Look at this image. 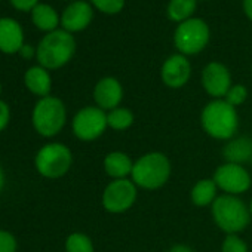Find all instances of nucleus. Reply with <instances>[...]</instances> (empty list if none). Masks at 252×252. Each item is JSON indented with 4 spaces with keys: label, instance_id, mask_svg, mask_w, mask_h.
Instances as JSON below:
<instances>
[{
    "label": "nucleus",
    "instance_id": "f257e3e1",
    "mask_svg": "<svg viewBox=\"0 0 252 252\" xmlns=\"http://www.w3.org/2000/svg\"><path fill=\"white\" fill-rule=\"evenodd\" d=\"M76 52V39L71 33L58 29L55 32L46 33L37 48L36 58L39 65L46 70H58L64 67L74 57Z\"/></svg>",
    "mask_w": 252,
    "mask_h": 252
},
{
    "label": "nucleus",
    "instance_id": "f03ea898",
    "mask_svg": "<svg viewBox=\"0 0 252 252\" xmlns=\"http://www.w3.org/2000/svg\"><path fill=\"white\" fill-rule=\"evenodd\" d=\"M202 126L208 135L215 140H231L239 128L236 107L225 99L211 101L202 111Z\"/></svg>",
    "mask_w": 252,
    "mask_h": 252
},
{
    "label": "nucleus",
    "instance_id": "7ed1b4c3",
    "mask_svg": "<svg viewBox=\"0 0 252 252\" xmlns=\"http://www.w3.org/2000/svg\"><path fill=\"white\" fill-rule=\"evenodd\" d=\"M132 181L146 190H156L165 186L171 177V162L160 152H152L134 162Z\"/></svg>",
    "mask_w": 252,
    "mask_h": 252
},
{
    "label": "nucleus",
    "instance_id": "20e7f679",
    "mask_svg": "<svg viewBox=\"0 0 252 252\" xmlns=\"http://www.w3.org/2000/svg\"><path fill=\"white\" fill-rule=\"evenodd\" d=\"M211 206L214 221L227 234H237L243 231L251 221L249 206H246L237 196H218Z\"/></svg>",
    "mask_w": 252,
    "mask_h": 252
},
{
    "label": "nucleus",
    "instance_id": "39448f33",
    "mask_svg": "<svg viewBox=\"0 0 252 252\" xmlns=\"http://www.w3.org/2000/svg\"><path fill=\"white\" fill-rule=\"evenodd\" d=\"M32 122L39 135L45 138L58 135L67 122V110L64 102L52 95L40 98L33 108Z\"/></svg>",
    "mask_w": 252,
    "mask_h": 252
},
{
    "label": "nucleus",
    "instance_id": "423d86ee",
    "mask_svg": "<svg viewBox=\"0 0 252 252\" xmlns=\"http://www.w3.org/2000/svg\"><path fill=\"white\" fill-rule=\"evenodd\" d=\"M211 30L202 18H190L177 26L174 33V45L178 54L186 57L200 54L209 43Z\"/></svg>",
    "mask_w": 252,
    "mask_h": 252
},
{
    "label": "nucleus",
    "instance_id": "0eeeda50",
    "mask_svg": "<svg viewBox=\"0 0 252 252\" xmlns=\"http://www.w3.org/2000/svg\"><path fill=\"white\" fill-rule=\"evenodd\" d=\"M73 163V155L70 149L61 143H49L43 146L34 159L37 172L49 180L64 177Z\"/></svg>",
    "mask_w": 252,
    "mask_h": 252
},
{
    "label": "nucleus",
    "instance_id": "6e6552de",
    "mask_svg": "<svg viewBox=\"0 0 252 252\" xmlns=\"http://www.w3.org/2000/svg\"><path fill=\"white\" fill-rule=\"evenodd\" d=\"M107 126V113L96 105L80 108L71 123L74 135L82 141H94L99 138Z\"/></svg>",
    "mask_w": 252,
    "mask_h": 252
},
{
    "label": "nucleus",
    "instance_id": "1a4fd4ad",
    "mask_svg": "<svg viewBox=\"0 0 252 252\" xmlns=\"http://www.w3.org/2000/svg\"><path fill=\"white\" fill-rule=\"evenodd\" d=\"M137 200V186L132 180H113L102 191V206L111 214L128 211Z\"/></svg>",
    "mask_w": 252,
    "mask_h": 252
},
{
    "label": "nucleus",
    "instance_id": "9d476101",
    "mask_svg": "<svg viewBox=\"0 0 252 252\" xmlns=\"http://www.w3.org/2000/svg\"><path fill=\"white\" fill-rule=\"evenodd\" d=\"M220 190H222L225 194L237 196L249 190L251 187V175L242 165L228 163L225 162L221 165L212 178Z\"/></svg>",
    "mask_w": 252,
    "mask_h": 252
},
{
    "label": "nucleus",
    "instance_id": "9b49d317",
    "mask_svg": "<svg viewBox=\"0 0 252 252\" xmlns=\"http://www.w3.org/2000/svg\"><path fill=\"white\" fill-rule=\"evenodd\" d=\"M202 86L208 95L222 99L231 88V74L222 63L212 61L202 70Z\"/></svg>",
    "mask_w": 252,
    "mask_h": 252
},
{
    "label": "nucleus",
    "instance_id": "f8f14e48",
    "mask_svg": "<svg viewBox=\"0 0 252 252\" xmlns=\"http://www.w3.org/2000/svg\"><path fill=\"white\" fill-rule=\"evenodd\" d=\"M94 20V8L86 0H74L67 5L61 14V27L63 30L74 34L80 33L89 27Z\"/></svg>",
    "mask_w": 252,
    "mask_h": 252
},
{
    "label": "nucleus",
    "instance_id": "ddd939ff",
    "mask_svg": "<svg viewBox=\"0 0 252 252\" xmlns=\"http://www.w3.org/2000/svg\"><path fill=\"white\" fill-rule=\"evenodd\" d=\"M162 82L172 89L183 88L191 77V64L183 54H174L165 60L160 70Z\"/></svg>",
    "mask_w": 252,
    "mask_h": 252
},
{
    "label": "nucleus",
    "instance_id": "4468645a",
    "mask_svg": "<svg viewBox=\"0 0 252 252\" xmlns=\"http://www.w3.org/2000/svg\"><path fill=\"white\" fill-rule=\"evenodd\" d=\"M123 98V88L116 77H102L94 88V101L104 111L117 108Z\"/></svg>",
    "mask_w": 252,
    "mask_h": 252
},
{
    "label": "nucleus",
    "instance_id": "2eb2a0df",
    "mask_svg": "<svg viewBox=\"0 0 252 252\" xmlns=\"http://www.w3.org/2000/svg\"><path fill=\"white\" fill-rule=\"evenodd\" d=\"M24 46V30L21 24L9 17L0 18V52L6 55L20 54Z\"/></svg>",
    "mask_w": 252,
    "mask_h": 252
},
{
    "label": "nucleus",
    "instance_id": "dca6fc26",
    "mask_svg": "<svg viewBox=\"0 0 252 252\" xmlns=\"http://www.w3.org/2000/svg\"><path fill=\"white\" fill-rule=\"evenodd\" d=\"M24 85L33 95H37L40 98L49 96L52 89V79L49 70L43 68L42 65L30 67L24 74Z\"/></svg>",
    "mask_w": 252,
    "mask_h": 252
},
{
    "label": "nucleus",
    "instance_id": "f3484780",
    "mask_svg": "<svg viewBox=\"0 0 252 252\" xmlns=\"http://www.w3.org/2000/svg\"><path fill=\"white\" fill-rule=\"evenodd\" d=\"M134 163L131 158L122 152H111L104 158V171L114 180H123L132 174Z\"/></svg>",
    "mask_w": 252,
    "mask_h": 252
},
{
    "label": "nucleus",
    "instance_id": "a211bd4d",
    "mask_svg": "<svg viewBox=\"0 0 252 252\" xmlns=\"http://www.w3.org/2000/svg\"><path fill=\"white\" fill-rule=\"evenodd\" d=\"M30 14H32V23L40 32L45 33L55 32L61 24V17L58 15L55 8L48 3H39L37 6H34V9Z\"/></svg>",
    "mask_w": 252,
    "mask_h": 252
},
{
    "label": "nucleus",
    "instance_id": "6ab92c4d",
    "mask_svg": "<svg viewBox=\"0 0 252 252\" xmlns=\"http://www.w3.org/2000/svg\"><path fill=\"white\" fill-rule=\"evenodd\" d=\"M224 159L228 163L242 165L252 160V141L246 137H239L230 140L222 149Z\"/></svg>",
    "mask_w": 252,
    "mask_h": 252
},
{
    "label": "nucleus",
    "instance_id": "aec40b11",
    "mask_svg": "<svg viewBox=\"0 0 252 252\" xmlns=\"http://www.w3.org/2000/svg\"><path fill=\"white\" fill-rule=\"evenodd\" d=\"M197 9V0H169L166 6V15L171 21L181 24L193 18Z\"/></svg>",
    "mask_w": 252,
    "mask_h": 252
},
{
    "label": "nucleus",
    "instance_id": "412c9836",
    "mask_svg": "<svg viewBox=\"0 0 252 252\" xmlns=\"http://www.w3.org/2000/svg\"><path fill=\"white\" fill-rule=\"evenodd\" d=\"M217 191L218 187L214 180H200L191 189V202L196 206H209L218 197Z\"/></svg>",
    "mask_w": 252,
    "mask_h": 252
},
{
    "label": "nucleus",
    "instance_id": "4be33fe9",
    "mask_svg": "<svg viewBox=\"0 0 252 252\" xmlns=\"http://www.w3.org/2000/svg\"><path fill=\"white\" fill-rule=\"evenodd\" d=\"M134 123V114L129 108L117 107L107 111V125L114 131H125Z\"/></svg>",
    "mask_w": 252,
    "mask_h": 252
},
{
    "label": "nucleus",
    "instance_id": "5701e85b",
    "mask_svg": "<svg viewBox=\"0 0 252 252\" xmlns=\"http://www.w3.org/2000/svg\"><path fill=\"white\" fill-rule=\"evenodd\" d=\"M65 252H94V243L83 233H73L65 240Z\"/></svg>",
    "mask_w": 252,
    "mask_h": 252
},
{
    "label": "nucleus",
    "instance_id": "b1692460",
    "mask_svg": "<svg viewBox=\"0 0 252 252\" xmlns=\"http://www.w3.org/2000/svg\"><path fill=\"white\" fill-rule=\"evenodd\" d=\"M94 9L105 15H116L123 11L125 0H89Z\"/></svg>",
    "mask_w": 252,
    "mask_h": 252
},
{
    "label": "nucleus",
    "instance_id": "393cba45",
    "mask_svg": "<svg viewBox=\"0 0 252 252\" xmlns=\"http://www.w3.org/2000/svg\"><path fill=\"white\" fill-rule=\"evenodd\" d=\"M246 98H248V89L243 85H231L227 95L224 96V99L233 107H237V105L243 104L246 101Z\"/></svg>",
    "mask_w": 252,
    "mask_h": 252
},
{
    "label": "nucleus",
    "instance_id": "a878e982",
    "mask_svg": "<svg viewBox=\"0 0 252 252\" xmlns=\"http://www.w3.org/2000/svg\"><path fill=\"white\" fill-rule=\"evenodd\" d=\"M221 252H248V246L237 234H227L222 242Z\"/></svg>",
    "mask_w": 252,
    "mask_h": 252
},
{
    "label": "nucleus",
    "instance_id": "bb28decb",
    "mask_svg": "<svg viewBox=\"0 0 252 252\" xmlns=\"http://www.w3.org/2000/svg\"><path fill=\"white\" fill-rule=\"evenodd\" d=\"M18 243L12 233L0 230V252H17Z\"/></svg>",
    "mask_w": 252,
    "mask_h": 252
},
{
    "label": "nucleus",
    "instance_id": "cd10ccee",
    "mask_svg": "<svg viewBox=\"0 0 252 252\" xmlns=\"http://www.w3.org/2000/svg\"><path fill=\"white\" fill-rule=\"evenodd\" d=\"M11 5L20 12H32L39 5V0H9Z\"/></svg>",
    "mask_w": 252,
    "mask_h": 252
},
{
    "label": "nucleus",
    "instance_id": "c85d7f7f",
    "mask_svg": "<svg viewBox=\"0 0 252 252\" xmlns=\"http://www.w3.org/2000/svg\"><path fill=\"white\" fill-rule=\"evenodd\" d=\"M9 120H11V108L3 99H0V132L9 125Z\"/></svg>",
    "mask_w": 252,
    "mask_h": 252
},
{
    "label": "nucleus",
    "instance_id": "c756f323",
    "mask_svg": "<svg viewBox=\"0 0 252 252\" xmlns=\"http://www.w3.org/2000/svg\"><path fill=\"white\" fill-rule=\"evenodd\" d=\"M20 55H21L24 60H32L33 57H36V49H34L32 45L24 43V46H23L21 51H20Z\"/></svg>",
    "mask_w": 252,
    "mask_h": 252
},
{
    "label": "nucleus",
    "instance_id": "7c9ffc66",
    "mask_svg": "<svg viewBox=\"0 0 252 252\" xmlns=\"http://www.w3.org/2000/svg\"><path fill=\"white\" fill-rule=\"evenodd\" d=\"M243 12L248 17V20L252 23V0H243Z\"/></svg>",
    "mask_w": 252,
    "mask_h": 252
},
{
    "label": "nucleus",
    "instance_id": "2f4dec72",
    "mask_svg": "<svg viewBox=\"0 0 252 252\" xmlns=\"http://www.w3.org/2000/svg\"><path fill=\"white\" fill-rule=\"evenodd\" d=\"M169 252H194V251L190 246H187V245H174L169 249Z\"/></svg>",
    "mask_w": 252,
    "mask_h": 252
},
{
    "label": "nucleus",
    "instance_id": "473e14b6",
    "mask_svg": "<svg viewBox=\"0 0 252 252\" xmlns=\"http://www.w3.org/2000/svg\"><path fill=\"white\" fill-rule=\"evenodd\" d=\"M3 186H5V172H3L2 166H0V191H2Z\"/></svg>",
    "mask_w": 252,
    "mask_h": 252
},
{
    "label": "nucleus",
    "instance_id": "72a5a7b5",
    "mask_svg": "<svg viewBox=\"0 0 252 252\" xmlns=\"http://www.w3.org/2000/svg\"><path fill=\"white\" fill-rule=\"evenodd\" d=\"M249 211H251V218H252V202H251V205H249Z\"/></svg>",
    "mask_w": 252,
    "mask_h": 252
},
{
    "label": "nucleus",
    "instance_id": "f704fd0d",
    "mask_svg": "<svg viewBox=\"0 0 252 252\" xmlns=\"http://www.w3.org/2000/svg\"><path fill=\"white\" fill-rule=\"evenodd\" d=\"M0 94H2V85H0Z\"/></svg>",
    "mask_w": 252,
    "mask_h": 252
},
{
    "label": "nucleus",
    "instance_id": "c9c22d12",
    "mask_svg": "<svg viewBox=\"0 0 252 252\" xmlns=\"http://www.w3.org/2000/svg\"><path fill=\"white\" fill-rule=\"evenodd\" d=\"M67 2H74V0H67Z\"/></svg>",
    "mask_w": 252,
    "mask_h": 252
},
{
    "label": "nucleus",
    "instance_id": "e433bc0d",
    "mask_svg": "<svg viewBox=\"0 0 252 252\" xmlns=\"http://www.w3.org/2000/svg\"><path fill=\"white\" fill-rule=\"evenodd\" d=\"M0 2H2V0H0Z\"/></svg>",
    "mask_w": 252,
    "mask_h": 252
},
{
    "label": "nucleus",
    "instance_id": "4c0bfd02",
    "mask_svg": "<svg viewBox=\"0 0 252 252\" xmlns=\"http://www.w3.org/2000/svg\"><path fill=\"white\" fill-rule=\"evenodd\" d=\"M251 162H252V160H251Z\"/></svg>",
    "mask_w": 252,
    "mask_h": 252
}]
</instances>
